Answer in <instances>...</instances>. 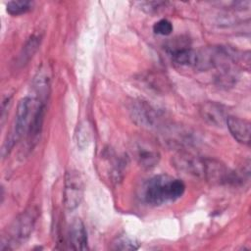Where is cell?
<instances>
[{"label":"cell","mask_w":251,"mask_h":251,"mask_svg":"<svg viewBox=\"0 0 251 251\" xmlns=\"http://www.w3.org/2000/svg\"><path fill=\"white\" fill-rule=\"evenodd\" d=\"M207 158L187 152H180L173 158V166L187 175L202 177L205 176Z\"/></svg>","instance_id":"cell-5"},{"label":"cell","mask_w":251,"mask_h":251,"mask_svg":"<svg viewBox=\"0 0 251 251\" xmlns=\"http://www.w3.org/2000/svg\"><path fill=\"white\" fill-rule=\"evenodd\" d=\"M174 26L171 21L168 19H161L153 25V31L159 35H170L173 32Z\"/></svg>","instance_id":"cell-16"},{"label":"cell","mask_w":251,"mask_h":251,"mask_svg":"<svg viewBox=\"0 0 251 251\" xmlns=\"http://www.w3.org/2000/svg\"><path fill=\"white\" fill-rule=\"evenodd\" d=\"M84 184L81 175L75 170L69 171L65 176L63 203L68 211L76 209L83 198Z\"/></svg>","instance_id":"cell-4"},{"label":"cell","mask_w":251,"mask_h":251,"mask_svg":"<svg viewBox=\"0 0 251 251\" xmlns=\"http://www.w3.org/2000/svg\"><path fill=\"white\" fill-rule=\"evenodd\" d=\"M168 5H169V2H163V1H149V2L140 3L141 10L151 15L159 14L160 12L164 11Z\"/></svg>","instance_id":"cell-15"},{"label":"cell","mask_w":251,"mask_h":251,"mask_svg":"<svg viewBox=\"0 0 251 251\" xmlns=\"http://www.w3.org/2000/svg\"><path fill=\"white\" fill-rule=\"evenodd\" d=\"M75 136V142L77 144V147L79 148L87 147V145L90 142V131L86 123H80L77 126Z\"/></svg>","instance_id":"cell-14"},{"label":"cell","mask_w":251,"mask_h":251,"mask_svg":"<svg viewBox=\"0 0 251 251\" xmlns=\"http://www.w3.org/2000/svg\"><path fill=\"white\" fill-rule=\"evenodd\" d=\"M200 114L203 120H205L210 125L214 126H222L224 123L226 124V119L228 115H226V109L218 103L215 102H206L200 108Z\"/></svg>","instance_id":"cell-10"},{"label":"cell","mask_w":251,"mask_h":251,"mask_svg":"<svg viewBox=\"0 0 251 251\" xmlns=\"http://www.w3.org/2000/svg\"><path fill=\"white\" fill-rule=\"evenodd\" d=\"M131 151L136 162L144 169H152L160 161L161 156L159 151L144 140L134 141Z\"/></svg>","instance_id":"cell-7"},{"label":"cell","mask_w":251,"mask_h":251,"mask_svg":"<svg viewBox=\"0 0 251 251\" xmlns=\"http://www.w3.org/2000/svg\"><path fill=\"white\" fill-rule=\"evenodd\" d=\"M37 218V211L30 208L23 212L7 230V235L2 237L1 250L13 249L16 244L25 241L31 234Z\"/></svg>","instance_id":"cell-3"},{"label":"cell","mask_w":251,"mask_h":251,"mask_svg":"<svg viewBox=\"0 0 251 251\" xmlns=\"http://www.w3.org/2000/svg\"><path fill=\"white\" fill-rule=\"evenodd\" d=\"M43 104L45 103L40 102L33 96H25L20 100L16 111L13 130L10 135L7 136V140L3 145V157H6L9 154L18 140L27 134L40 106Z\"/></svg>","instance_id":"cell-2"},{"label":"cell","mask_w":251,"mask_h":251,"mask_svg":"<svg viewBox=\"0 0 251 251\" xmlns=\"http://www.w3.org/2000/svg\"><path fill=\"white\" fill-rule=\"evenodd\" d=\"M10 106H11V97H6L2 103V111H1V124L2 125H4L6 116L8 115V112L10 109Z\"/></svg>","instance_id":"cell-17"},{"label":"cell","mask_w":251,"mask_h":251,"mask_svg":"<svg viewBox=\"0 0 251 251\" xmlns=\"http://www.w3.org/2000/svg\"><path fill=\"white\" fill-rule=\"evenodd\" d=\"M69 243L74 250H86L88 246L87 231L83 222L74 219L69 227Z\"/></svg>","instance_id":"cell-9"},{"label":"cell","mask_w":251,"mask_h":251,"mask_svg":"<svg viewBox=\"0 0 251 251\" xmlns=\"http://www.w3.org/2000/svg\"><path fill=\"white\" fill-rule=\"evenodd\" d=\"M33 7V2L28 0L9 1L6 5L7 12L12 16H20L29 12Z\"/></svg>","instance_id":"cell-12"},{"label":"cell","mask_w":251,"mask_h":251,"mask_svg":"<svg viewBox=\"0 0 251 251\" xmlns=\"http://www.w3.org/2000/svg\"><path fill=\"white\" fill-rule=\"evenodd\" d=\"M129 112L133 122L140 126L153 128L157 127L160 123L158 112L145 101H133Z\"/></svg>","instance_id":"cell-6"},{"label":"cell","mask_w":251,"mask_h":251,"mask_svg":"<svg viewBox=\"0 0 251 251\" xmlns=\"http://www.w3.org/2000/svg\"><path fill=\"white\" fill-rule=\"evenodd\" d=\"M185 191L182 180L168 175L149 178L141 188L142 200L150 206H162L180 198Z\"/></svg>","instance_id":"cell-1"},{"label":"cell","mask_w":251,"mask_h":251,"mask_svg":"<svg viewBox=\"0 0 251 251\" xmlns=\"http://www.w3.org/2000/svg\"><path fill=\"white\" fill-rule=\"evenodd\" d=\"M111 248L114 250H136L139 248V243L136 239L123 234L113 240Z\"/></svg>","instance_id":"cell-13"},{"label":"cell","mask_w":251,"mask_h":251,"mask_svg":"<svg viewBox=\"0 0 251 251\" xmlns=\"http://www.w3.org/2000/svg\"><path fill=\"white\" fill-rule=\"evenodd\" d=\"M40 45V36L38 35H31L25 44L24 45L21 53L18 57V64L20 66H25L27 62L32 58V56L37 51Z\"/></svg>","instance_id":"cell-11"},{"label":"cell","mask_w":251,"mask_h":251,"mask_svg":"<svg viewBox=\"0 0 251 251\" xmlns=\"http://www.w3.org/2000/svg\"><path fill=\"white\" fill-rule=\"evenodd\" d=\"M226 125L232 137L243 145L250 144L251 126L249 121L234 116H227Z\"/></svg>","instance_id":"cell-8"}]
</instances>
